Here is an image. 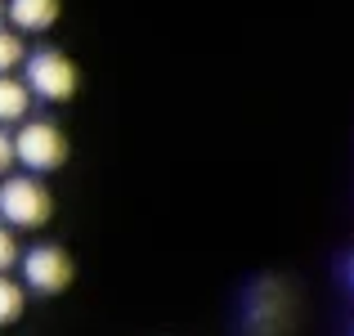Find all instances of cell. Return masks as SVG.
I'll return each instance as SVG.
<instances>
[{"label":"cell","mask_w":354,"mask_h":336,"mask_svg":"<svg viewBox=\"0 0 354 336\" xmlns=\"http://www.w3.org/2000/svg\"><path fill=\"white\" fill-rule=\"evenodd\" d=\"M5 18L14 32H50L59 23V0H5Z\"/></svg>","instance_id":"5b68a950"},{"label":"cell","mask_w":354,"mask_h":336,"mask_svg":"<svg viewBox=\"0 0 354 336\" xmlns=\"http://www.w3.org/2000/svg\"><path fill=\"white\" fill-rule=\"evenodd\" d=\"M9 162H18V157H14V139H9V130L0 126V175L9 171Z\"/></svg>","instance_id":"30bf717a"},{"label":"cell","mask_w":354,"mask_h":336,"mask_svg":"<svg viewBox=\"0 0 354 336\" xmlns=\"http://www.w3.org/2000/svg\"><path fill=\"white\" fill-rule=\"evenodd\" d=\"M0 23H5V0H0Z\"/></svg>","instance_id":"8fae6325"},{"label":"cell","mask_w":354,"mask_h":336,"mask_svg":"<svg viewBox=\"0 0 354 336\" xmlns=\"http://www.w3.org/2000/svg\"><path fill=\"white\" fill-rule=\"evenodd\" d=\"M14 260H23V251H18L9 224H0V274H9V265H14Z\"/></svg>","instance_id":"9c48e42d"},{"label":"cell","mask_w":354,"mask_h":336,"mask_svg":"<svg viewBox=\"0 0 354 336\" xmlns=\"http://www.w3.org/2000/svg\"><path fill=\"white\" fill-rule=\"evenodd\" d=\"M23 305H27V287L14 283L9 274H0V328L23 319Z\"/></svg>","instance_id":"52a82bcc"},{"label":"cell","mask_w":354,"mask_h":336,"mask_svg":"<svg viewBox=\"0 0 354 336\" xmlns=\"http://www.w3.org/2000/svg\"><path fill=\"white\" fill-rule=\"evenodd\" d=\"M54 211V198L36 175H5L0 180V220L14 229H41Z\"/></svg>","instance_id":"7a4b0ae2"},{"label":"cell","mask_w":354,"mask_h":336,"mask_svg":"<svg viewBox=\"0 0 354 336\" xmlns=\"http://www.w3.org/2000/svg\"><path fill=\"white\" fill-rule=\"evenodd\" d=\"M14 157L32 175L59 171V166L68 162V139H63V130L54 126V121L32 117V121H23V126H18V135H14Z\"/></svg>","instance_id":"3957f363"},{"label":"cell","mask_w":354,"mask_h":336,"mask_svg":"<svg viewBox=\"0 0 354 336\" xmlns=\"http://www.w3.org/2000/svg\"><path fill=\"white\" fill-rule=\"evenodd\" d=\"M72 283V260L63 247L41 242V247L23 251V287H32L36 296H59Z\"/></svg>","instance_id":"277c9868"},{"label":"cell","mask_w":354,"mask_h":336,"mask_svg":"<svg viewBox=\"0 0 354 336\" xmlns=\"http://www.w3.org/2000/svg\"><path fill=\"white\" fill-rule=\"evenodd\" d=\"M18 63H27V45H23V36L9 32V27H0V77H9Z\"/></svg>","instance_id":"ba28073f"},{"label":"cell","mask_w":354,"mask_h":336,"mask_svg":"<svg viewBox=\"0 0 354 336\" xmlns=\"http://www.w3.org/2000/svg\"><path fill=\"white\" fill-rule=\"evenodd\" d=\"M350 283H354V260H350Z\"/></svg>","instance_id":"7c38bea8"},{"label":"cell","mask_w":354,"mask_h":336,"mask_svg":"<svg viewBox=\"0 0 354 336\" xmlns=\"http://www.w3.org/2000/svg\"><path fill=\"white\" fill-rule=\"evenodd\" d=\"M27 112H32V90H27V81L0 77V126H5V121H18V126H23Z\"/></svg>","instance_id":"8992f818"},{"label":"cell","mask_w":354,"mask_h":336,"mask_svg":"<svg viewBox=\"0 0 354 336\" xmlns=\"http://www.w3.org/2000/svg\"><path fill=\"white\" fill-rule=\"evenodd\" d=\"M23 77H27L32 99H45V104H63V99L77 95V63L54 45H41V50L27 54Z\"/></svg>","instance_id":"6da1fadb"}]
</instances>
